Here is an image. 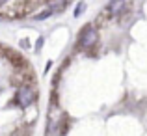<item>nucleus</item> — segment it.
<instances>
[{"mask_svg": "<svg viewBox=\"0 0 147 136\" xmlns=\"http://www.w3.org/2000/svg\"><path fill=\"white\" fill-rule=\"evenodd\" d=\"M99 41V32H97V28L95 26H91V24H88V26H84V30L80 32V37H78V45H80V49H91L95 43Z\"/></svg>", "mask_w": 147, "mask_h": 136, "instance_id": "nucleus-1", "label": "nucleus"}, {"mask_svg": "<svg viewBox=\"0 0 147 136\" xmlns=\"http://www.w3.org/2000/svg\"><path fill=\"white\" fill-rule=\"evenodd\" d=\"M34 99H36V91H34V88L30 86H21L17 91V103L21 104L22 108L30 106V104L34 103Z\"/></svg>", "mask_w": 147, "mask_h": 136, "instance_id": "nucleus-2", "label": "nucleus"}, {"mask_svg": "<svg viewBox=\"0 0 147 136\" xmlns=\"http://www.w3.org/2000/svg\"><path fill=\"white\" fill-rule=\"evenodd\" d=\"M125 9H127V0H112L106 7L110 17H119L121 13H125Z\"/></svg>", "mask_w": 147, "mask_h": 136, "instance_id": "nucleus-3", "label": "nucleus"}, {"mask_svg": "<svg viewBox=\"0 0 147 136\" xmlns=\"http://www.w3.org/2000/svg\"><path fill=\"white\" fill-rule=\"evenodd\" d=\"M82 11H84V4L80 2V4H78V7H76V9H75V17H78V15L82 13Z\"/></svg>", "mask_w": 147, "mask_h": 136, "instance_id": "nucleus-4", "label": "nucleus"}, {"mask_svg": "<svg viewBox=\"0 0 147 136\" xmlns=\"http://www.w3.org/2000/svg\"><path fill=\"white\" fill-rule=\"evenodd\" d=\"M2 2H4V0H0V4H2Z\"/></svg>", "mask_w": 147, "mask_h": 136, "instance_id": "nucleus-5", "label": "nucleus"}]
</instances>
